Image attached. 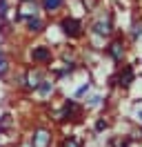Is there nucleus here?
I'll list each match as a JSON object with an SVG mask.
<instances>
[{
  "instance_id": "obj_2",
  "label": "nucleus",
  "mask_w": 142,
  "mask_h": 147,
  "mask_svg": "<svg viewBox=\"0 0 142 147\" xmlns=\"http://www.w3.org/2000/svg\"><path fill=\"white\" fill-rule=\"evenodd\" d=\"M31 143H33V147H49L51 145V134H49L47 129H38L33 134V140H31Z\"/></svg>"
},
{
  "instance_id": "obj_9",
  "label": "nucleus",
  "mask_w": 142,
  "mask_h": 147,
  "mask_svg": "<svg viewBox=\"0 0 142 147\" xmlns=\"http://www.w3.org/2000/svg\"><path fill=\"white\" fill-rule=\"evenodd\" d=\"M62 147H82V140H80L78 136H69L64 143H62Z\"/></svg>"
},
{
  "instance_id": "obj_11",
  "label": "nucleus",
  "mask_w": 142,
  "mask_h": 147,
  "mask_svg": "<svg viewBox=\"0 0 142 147\" xmlns=\"http://www.w3.org/2000/svg\"><path fill=\"white\" fill-rule=\"evenodd\" d=\"M5 71H7V60H5V58H0V76H2Z\"/></svg>"
},
{
  "instance_id": "obj_1",
  "label": "nucleus",
  "mask_w": 142,
  "mask_h": 147,
  "mask_svg": "<svg viewBox=\"0 0 142 147\" xmlns=\"http://www.w3.org/2000/svg\"><path fill=\"white\" fill-rule=\"evenodd\" d=\"M60 29L67 34V36H71V38H78V36H82V22H80L78 18H62L60 20Z\"/></svg>"
},
{
  "instance_id": "obj_10",
  "label": "nucleus",
  "mask_w": 142,
  "mask_h": 147,
  "mask_svg": "<svg viewBox=\"0 0 142 147\" xmlns=\"http://www.w3.org/2000/svg\"><path fill=\"white\" fill-rule=\"evenodd\" d=\"M9 125H11V116H2V118H0V131L7 129Z\"/></svg>"
},
{
  "instance_id": "obj_4",
  "label": "nucleus",
  "mask_w": 142,
  "mask_h": 147,
  "mask_svg": "<svg viewBox=\"0 0 142 147\" xmlns=\"http://www.w3.org/2000/svg\"><path fill=\"white\" fill-rule=\"evenodd\" d=\"M40 5H42V9L47 13H56V11H60L64 7V0H40Z\"/></svg>"
},
{
  "instance_id": "obj_6",
  "label": "nucleus",
  "mask_w": 142,
  "mask_h": 147,
  "mask_svg": "<svg viewBox=\"0 0 142 147\" xmlns=\"http://www.w3.org/2000/svg\"><path fill=\"white\" fill-rule=\"evenodd\" d=\"M93 31H96L98 36H109L111 34V20H100V22H96L93 25Z\"/></svg>"
},
{
  "instance_id": "obj_13",
  "label": "nucleus",
  "mask_w": 142,
  "mask_h": 147,
  "mask_svg": "<svg viewBox=\"0 0 142 147\" xmlns=\"http://www.w3.org/2000/svg\"><path fill=\"white\" fill-rule=\"evenodd\" d=\"M133 36H142V25H135V31H133Z\"/></svg>"
},
{
  "instance_id": "obj_12",
  "label": "nucleus",
  "mask_w": 142,
  "mask_h": 147,
  "mask_svg": "<svg viewBox=\"0 0 142 147\" xmlns=\"http://www.w3.org/2000/svg\"><path fill=\"white\" fill-rule=\"evenodd\" d=\"M87 89H89V85H82V87H80V89H78V94H76V96H82V94L87 92Z\"/></svg>"
},
{
  "instance_id": "obj_3",
  "label": "nucleus",
  "mask_w": 142,
  "mask_h": 147,
  "mask_svg": "<svg viewBox=\"0 0 142 147\" xmlns=\"http://www.w3.org/2000/svg\"><path fill=\"white\" fill-rule=\"evenodd\" d=\"M31 58H33L36 63H47V60H51V49L49 47H33Z\"/></svg>"
},
{
  "instance_id": "obj_5",
  "label": "nucleus",
  "mask_w": 142,
  "mask_h": 147,
  "mask_svg": "<svg viewBox=\"0 0 142 147\" xmlns=\"http://www.w3.org/2000/svg\"><path fill=\"white\" fill-rule=\"evenodd\" d=\"M109 54H111V58L113 60H122V56H124V47H122V40H113L111 45H109Z\"/></svg>"
},
{
  "instance_id": "obj_7",
  "label": "nucleus",
  "mask_w": 142,
  "mask_h": 147,
  "mask_svg": "<svg viewBox=\"0 0 142 147\" xmlns=\"http://www.w3.org/2000/svg\"><path fill=\"white\" fill-rule=\"evenodd\" d=\"M27 29L33 31V34H38V31H42V29H44V22L38 18V16H31V18H27Z\"/></svg>"
},
{
  "instance_id": "obj_14",
  "label": "nucleus",
  "mask_w": 142,
  "mask_h": 147,
  "mask_svg": "<svg viewBox=\"0 0 142 147\" xmlns=\"http://www.w3.org/2000/svg\"><path fill=\"white\" fill-rule=\"evenodd\" d=\"M20 2H29V0H20Z\"/></svg>"
},
{
  "instance_id": "obj_8",
  "label": "nucleus",
  "mask_w": 142,
  "mask_h": 147,
  "mask_svg": "<svg viewBox=\"0 0 142 147\" xmlns=\"http://www.w3.org/2000/svg\"><path fill=\"white\" fill-rule=\"evenodd\" d=\"M131 80H133V71H131V67H124L122 74H120V85H122V87H129V85H131Z\"/></svg>"
}]
</instances>
